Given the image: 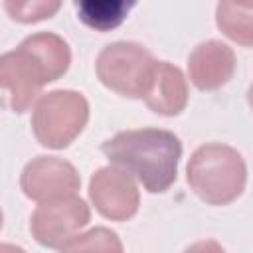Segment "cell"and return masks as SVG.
Instances as JSON below:
<instances>
[{
	"instance_id": "6da1fadb",
	"label": "cell",
	"mask_w": 253,
	"mask_h": 253,
	"mask_svg": "<svg viewBox=\"0 0 253 253\" xmlns=\"http://www.w3.org/2000/svg\"><path fill=\"white\" fill-rule=\"evenodd\" d=\"M71 63V51L63 38L40 32L26 38L16 49L0 57L2 101L14 113H24L36 101L42 87L59 79Z\"/></svg>"
},
{
	"instance_id": "7a4b0ae2",
	"label": "cell",
	"mask_w": 253,
	"mask_h": 253,
	"mask_svg": "<svg viewBox=\"0 0 253 253\" xmlns=\"http://www.w3.org/2000/svg\"><path fill=\"white\" fill-rule=\"evenodd\" d=\"M101 150L111 164L125 168L150 194H162L176 182L182 142L170 130H121L113 138L105 140Z\"/></svg>"
},
{
	"instance_id": "3957f363",
	"label": "cell",
	"mask_w": 253,
	"mask_h": 253,
	"mask_svg": "<svg viewBox=\"0 0 253 253\" xmlns=\"http://www.w3.org/2000/svg\"><path fill=\"white\" fill-rule=\"evenodd\" d=\"M188 184L210 206H227L237 200L247 182L243 156L219 142L200 146L188 162Z\"/></svg>"
},
{
	"instance_id": "277c9868",
	"label": "cell",
	"mask_w": 253,
	"mask_h": 253,
	"mask_svg": "<svg viewBox=\"0 0 253 253\" xmlns=\"http://www.w3.org/2000/svg\"><path fill=\"white\" fill-rule=\"evenodd\" d=\"M158 61L148 49L132 42H115L107 45L95 63L99 81L130 99H144L156 75Z\"/></svg>"
},
{
	"instance_id": "5b68a950",
	"label": "cell",
	"mask_w": 253,
	"mask_h": 253,
	"mask_svg": "<svg viewBox=\"0 0 253 253\" xmlns=\"http://www.w3.org/2000/svg\"><path fill=\"white\" fill-rule=\"evenodd\" d=\"M89 119V103L75 91H51L34 107L32 130L45 148H65L83 130Z\"/></svg>"
},
{
	"instance_id": "8992f818",
	"label": "cell",
	"mask_w": 253,
	"mask_h": 253,
	"mask_svg": "<svg viewBox=\"0 0 253 253\" xmlns=\"http://www.w3.org/2000/svg\"><path fill=\"white\" fill-rule=\"evenodd\" d=\"M89 219V206L73 194L49 202H40L30 217V231L40 245L63 249L73 237L79 235Z\"/></svg>"
},
{
	"instance_id": "52a82bcc",
	"label": "cell",
	"mask_w": 253,
	"mask_h": 253,
	"mask_svg": "<svg viewBox=\"0 0 253 253\" xmlns=\"http://www.w3.org/2000/svg\"><path fill=\"white\" fill-rule=\"evenodd\" d=\"M89 198L95 210L113 221H125L138 210V190L125 168L113 164L97 170L89 182Z\"/></svg>"
},
{
	"instance_id": "ba28073f",
	"label": "cell",
	"mask_w": 253,
	"mask_h": 253,
	"mask_svg": "<svg viewBox=\"0 0 253 253\" xmlns=\"http://www.w3.org/2000/svg\"><path fill=\"white\" fill-rule=\"evenodd\" d=\"M20 186L30 200L49 202L73 196L81 186V178L73 164L55 156H38L26 164Z\"/></svg>"
},
{
	"instance_id": "9c48e42d",
	"label": "cell",
	"mask_w": 253,
	"mask_h": 253,
	"mask_svg": "<svg viewBox=\"0 0 253 253\" xmlns=\"http://www.w3.org/2000/svg\"><path fill=\"white\" fill-rule=\"evenodd\" d=\"M188 71L200 91H215L233 77L235 55L231 47L221 42H204L190 53Z\"/></svg>"
},
{
	"instance_id": "30bf717a",
	"label": "cell",
	"mask_w": 253,
	"mask_h": 253,
	"mask_svg": "<svg viewBox=\"0 0 253 253\" xmlns=\"http://www.w3.org/2000/svg\"><path fill=\"white\" fill-rule=\"evenodd\" d=\"M144 103L158 115L174 117L188 103V85L182 71L168 61H158L154 81L144 97Z\"/></svg>"
},
{
	"instance_id": "8fae6325",
	"label": "cell",
	"mask_w": 253,
	"mask_h": 253,
	"mask_svg": "<svg viewBox=\"0 0 253 253\" xmlns=\"http://www.w3.org/2000/svg\"><path fill=\"white\" fill-rule=\"evenodd\" d=\"M138 0H75L77 18L95 32L119 28Z\"/></svg>"
},
{
	"instance_id": "7c38bea8",
	"label": "cell",
	"mask_w": 253,
	"mask_h": 253,
	"mask_svg": "<svg viewBox=\"0 0 253 253\" xmlns=\"http://www.w3.org/2000/svg\"><path fill=\"white\" fill-rule=\"evenodd\" d=\"M215 24L231 42L253 47V8L233 0H219L215 8Z\"/></svg>"
},
{
	"instance_id": "4fadbf2b",
	"label": "cell",
	"mask_w": 253,
	"mask_h": 253,
	"mask_svg": "<svg viewBox=\"0 0 253 253\" xmlns=\"http://www.w3.org/2000/svg\"><path fill=\"white\" fill-rule=\"evenodd\" d=\"M61 6V0H4L6 14L20 24H36L51 18Z\"/></svg>"
},
{
	"instance_id": "5bb4252c",
	"label": "cell",
	"mask_w": 253,
	"mask_h": 253,
	"mask_svg": "<svg viewBox=\"0 0 253 253\" xmlns=\"http://www.w3.org/2000/svg\"><path fill=\"white\" fill-rule=\"evenodd\" d=\"M123 251L121 241L117 239V233L105 227L91 229L85 235L73 237L61 251Z\"/></svg>"
},
{
	"instance_id": "9a60e30c",
	"label": "cell",
	"mask_w": 253,
	"mask_h": 253,
	"mask_svg": "<svg viewBox=\"0 0 253 253\" xmlns=\"http://www.w3.org/2000/svg\"><path fill=\"white\" fill-rule=\"evenodd\" d=\"M247 103H249V107L253 109V83H251V87L247 89Z\"/></svg>"
},
{
	"instance_id": "2e32d148",
	"label": "cell",
	"mask_w": 253,
	"mask_h": 253,
	"mask_svg": "<svg viewBox=\"0 0 253 253\" xmlns=\"http://www.w3.org/2000/svg\"><path fill=\"white\" fill-rule=\"evenodd\" d=\"M233 2H237L241 6H247V8H253V0H233Z\"/></svg>"
}]
</instances>
